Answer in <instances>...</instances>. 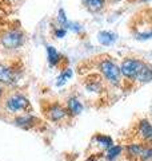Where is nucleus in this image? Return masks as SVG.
Returning a JSON list of instances; mask_svg holds the SVG:
<instances>
[{
	"label": "nucleus",
	"mask_w": 152,
	"mask_h": 161,
	"mask_svg": "<svg viewBox=\"0 0 152 161\" xmlns=\"http://www.w3.org/2000/svg\"><path fill=\"white\" fill-rule=\"evenodd\" d=\"M141 161H152V147H143V150L140 153Z\"/></svg>",
	"instance_id": "19"
},
{
	"label": "nucleus",
	"mask_w": 152,
	"mask_h": 161,
	"mask_svg": "<svg viewBox=\"0 0 152 161\" xmlns=\"http://www.w3.org/2000/svg\"><path fill=\"white\" fill-rule=\"evenodd\" d=\"M143 147L144 145H141V144H131L127 147V153H128V156H131V157H140Z\"/></svg>",
	"instance_id": "16"
},
{
	"label": "nucleus",
	"mask_w": 152,
	"mask_h": 161,
	"mask_svg": "<svg viewBox=\"0 0 152 161\" xmlns=\"http://www.w3.org/2000/svg\"><path fill=\"white\" fill-rule=\"evenodd\" d=\"M82 2L84 7L92 14L99 12L105 7V0H82Z\"/></svg>",
	"instance_id": "9"
},
{
	"label": "nucleus",
	"mask_w": 152,
	"mask_h": 161,
	"mask_svg": "<svg viewBox=\"0 0 152 161\" xmlns=\"http://www.w3.org/2000/svg\"><path fill=\"white\" fill-rule=\"evenodd\" d=\"M95 141H96V142H98L103 149H105V150L109 149V148L114 145L112 138H111L109 136H105V134H98V136L95 137Z\"/></svg>",
	"instance_id": "14"
},
{
	"label": "nucleus",
	"mask_w": 152,
	"mask_h": 161,
	"mask_svg": "<svg viewBox=\"0 0 152 161\" xmlns=\"http://www.w3.org/2000/svg\"><path fill=\"white\" fill-rule=\"evenodd\" d=\"M71 77H72V70H71V69H65L64 71L60 74V77L58 78L56 85H58V86H62V85H64Z\"/></svg>",
	"instance_id": "18"
},
{
	"label": "nucleus",
	"mask_w": 152,
	"mask_h": 161,
	"mask_svg": "<svg viewBox=\"0 0 152 161\" xmlns=\"http://www.w3.org/2000/svg\"><path fill=\"white\" fill-rule=\"evenodd\" d=\"M15 82H16V75H15L13 70L4 66V64H0V83L13 85Z\"/></svg>",
	"instance_id": "8"
},
{
	"label": "nucleus",
	"mask_w": 152,
	"mask_h": 161,
	"mask_svg": "<svg viewBox=\"0 0 152 161\" xmlns=\"http://www.w3.org/2000/svg\"><path fill=\"white\" fill-rule=\"evenodd\" d=\"M100 71L111 85H114V86H119L120 85L121 70L119 66H116L112 60H103L100 63Z\"/></svg>",
	"instance_id": "2"
},
{
	"label": "nucleus",
	"mask_w": 152,
	"mask_h": 161,
	"mask_svg": "<svg viewBox=\"0 0 152 161\" xmlns=\"http://www.w3.org/2000/svg\"><path fill=\"white\" fill-rule=\"evenodd\" d=\"M58 20H59V23H60V27H67V24H68V19L67 16H65V14H64V9H59V14H58Z\"/></svg>",
	"instance_id": "20"
},
{
	"label": "nucleus",
	"mask_w": 152,
	"mask_h": 161,
	"mask_svg": "<svg viewBox=\"0 0 152 161\" xmlns=\"http://www.w3.org/2000/svg\"><path fill=\"white\" fill-rule=\"evenodd\" d=\"M45 114H47L48 119H51L52 122H59V121H62L63 118L67 117V114H69V113H68V110H65L62 106V105L52 103L48 106V110Z\"/></svg>",
	"instance_id": "5"
},
{
	"label": "nucleus",
	"mask_w": 152,
	"mask_h": 161,
	"mask_svg": "<svg viewBox=\"0 0 152 161\" xmlns=\"http://www.w3.org/2000/svg\"><path fill=\"white\" fill-rule=\"evenodd\" d=\"M40 122V119L38 117H35L32 114H23V115H19V117L15 118V125L22 129H32L33 126Z\"/></svg>",
	"instance_id": "6"
},
{
	"label": "nucleus",
	"mask_w": 152,
	"mask_h": 161,
	"mask_svg": "<svg viewBox=\"0 0 152 161\" xmlns=\"http://www.w3.org/2000/svg\"><path fill=\"white\" fill-rule=\"evenodd\" d=\"M145 62L140 59H135V58H128L125 59L120 66V70H121V75L125 77L127 79H134L136 80L138 75L140 74L141 69L144 67Z\"/></svg>",
	"instance_id": "1"
},
{
	"label": "nucleus",
	"mask_w": 152,
	"mask_h": 161,
	"mask_svg": "<svg viewBox=\"0 0 152 161\" xmlns=\"http://www.w3.org/2000/svg\"><path fill=\"white\" fill-rule=\"evenodd\" d=\"M121 152H123V148L121 147H119V145H112L109 149H107L105 157H107L108 161H115L121 154Z\"/></svg>",
	"instance_id": "15"
},
{
	"label": "nucleus",
	"mask_w": 152,
	"mask_h": 161,
	"mask_svg": "<svg viewBox=\"0 0 152 161\" xmlns=\"http://www.w3.org/2000/svg\"><path fill=\"white\" fill-rule=\"evenodd\" d=\"M114 2H119V0H114Z\"/></svg>",
	"instance_id": "23"
},
{
	"label": "nucleus",
	"mask_w": 152,
	"mask_h": 161,
	"mask_svg": "<svg viewBox=\"0 0 152 161\" xmlns=\"http://www.w3.org/2000/svg\"><path fill=\"white\" fill-rule=\"evenodd\" d=\"M6 106L9 112H25L29 108V101L22 94H15L12 97H9L6 102Z\"/></svg>",
	"instance_id": "4"
},
{
	"label": "nucleus",
	"mask_w": 152,
	"mask_h": 161,
	"mask_svg": "<svg viewBox=\"0 0 152 161\" xmlns=\"http://www.w3.org/2000/svg\"><path fill=\"white\" fill-rule=\"evenodd\" d=\"M47 57H48V63L51 67H55L56 64L60 63V60H62V55L52 46H47Z\"/></svg>",
	"instance_id": "10"
},
{
	"label": "nucleus",
	"mask_w": 152,
	"mask_h": 161,
	"mask_svg": "<svg viewBox=\"0 0 152 161\" xmlns=\"http://www.w3.org/2000/svg\"><path fill=\"white\" fill-rule=\"evenodd\" d=\"M98 39L103 46H109V44H112L116 40V35L109 31H100L98 34Z\"/></svg>",
	"instance_id": "13"
},
{
	"label": "nucleus",
	"mask_w": 152,
	"mask_h": 161,
	"mask_svg": "<svg viewBox=\"0 0 152 161\" xmlns=\"http://www.w3.org/2000/svg\"><path fill=\"white\" fill-rule=\"evenodd\" d=\"M3 95V87H0V97Z\"/></svg>",
	"instance_id": "22"
},
{
	"label": "nucleus",
	"mask_w": 152,
	"mask_h": 161,
	"mask_svg": "<svg viewBox=\"0 0 152 161\" xmlns=\"http://www.w3.org/2000/svg\"><path fill=\"white\" fill-rule=\"evenodd\" d=\"M24 34L20 30H11L0 38V43L7 50H16L23 46L24 43Z\"/></svg>",
	"instance_id": "3"
},
{
	"label": "nucleus",
	"mask_w": 152,
	"mask_h": 161,
	"mask_svg": "<svg viewBox=\"0 0 152 161\" xmlns=\"http://www.w3.org/2000/svg\"><path fill=\"white\" fill-rule=\"evenodd\" d=\"M65 34H67V28H64V27H58V28H55V31H53L55 38H64Z\"/></svg>",
	"instance_id": "21"
},
{
	"label": "nucleus",
	"mask_w": 152,
	"mask_h": 161,
	"mask_svg": "<svg viewBox=\"0 0 152 161\" xmlns=\"http://www.w3.org/2000/svg\"><path fill=\"white\" fill-rule=\"evenodd\" d=\"M151 114H152V108H151Z\"/></svg>",
	"instance_id": "24"
},
{
	"label": "nucleus",
	"mask_w": 152,
	"mask_h": 161,
	"mask_svg": "<svg viewBox=\"0 0 152 161\" xmlns=\"http://www.w3.org/2000/svg\"><path fill=\"white\" fill-rule=\"evenodd\" d=\"M67 106H68V113L69 114H72V115H78L83 112V105L82 102L78 99V98H69L68 99V102H67Z\"/></svg>",
	"instance_id": "11"
},
{
	"label": "nucleus",
	"mask_w": 152,
	"mask_h": 161,
	"mask_svg": "<svg viewBox=\"0 0 152 161\" xmlns=\"http://www.w3.org/2000/svg\"><path fill=\"white\" fill-rule=\"evenodd\" d=\"M136 80H139V82H141V83L151 82L152 80V64L145 63L144 67L141 69L140 74L138 75V78H136Z\"/></svg>",
	"instance_id": "12"
},
{
	"label": "nucleus",
	"mask_w": 152,
	"mask_h": 161,
	"mask_svg": "<svg viewBox=\"0 0 152 161\" xmlns=\"http://www.w3.org/2000/svg\"><path fill=\"white\" fill-rule=\"evenodd\" d=\"M139 136L147 142H152V124L148 119H141L138 126Z\"/></svg>",
	"instance_id": "7"
},
{
	"label": "nucleus",
	"mask_w": 152,
	"mask_h": 161,
	"mask_svg": "<svg viewBox=\"0 0 152 161\" xmlns=\"http://www.w3.org/2000/svg\"><path fill=\"white\" fill-rule=\"evenodd\" d=\"M85 87H87L88 92H95V93H99L101 90V82H100V78H96L95 80H88L85 83Z\"/></svg>",
	"instance_id": "17"
}]
</instances>
